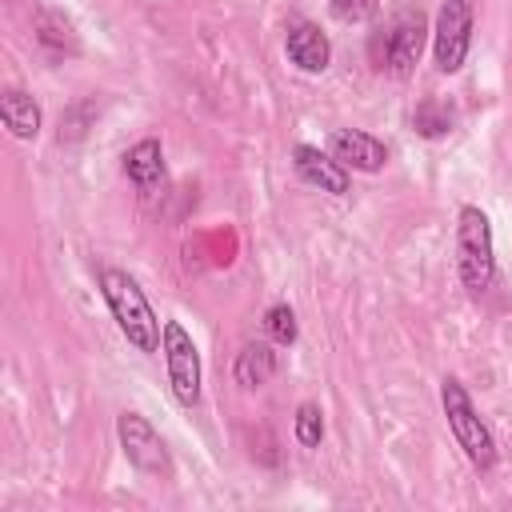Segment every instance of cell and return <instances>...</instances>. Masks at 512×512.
I'll return each instance as SVG.
<instances>
[{"mask_svg":"<svg viewBox=\"0 0 512 512\" xmlns=\"http://www.w3.org/2000/svg\"><path fill=\"white\" fill-rule=\"evenodd\" d=\"M100 296L116 320V328L124 332V340L140 352H156L164 340V324L152 312L144 288L136 284V276H128L124 268H100Z\"/></svg>","mask_w":512,"mask_h":512,"instance_id":"1","label":"cell"},{"mask_svg":"<svg viewBox=\"0 0 512 512\" xmlns=\"http://www.w3.org/2000/svg\"><path fill=\"white\" fill-rule=\"evenodd\" d=\"M456 272H460V284L468 296H484L496 280L492 220L476 204H464L456 216Z\"/></svg>","mask_w":512,"mask_h":512,"instance_id":"2","label":"cell"},{"mask_svg":"<svg viewBox=\"0 0 512 512\" xmlns=\"http://www.w3.org/2000/svg\"><path fill=\"white\" fill-rule=\"evenodd\" d=\"M440 404H444V416H448V428L460 444V452L468 456V464L476 472H492L496 468V440L488 432V424L480 420L468 388L456 380V376H444L440 380Z\"/></svg>","mask_w":512,"mask_h":512,"instance_id":"3","label":"cell"},{"mask_svg":"<svg viewBox=\"0 0 512 512\" xmlns=\"http://www.w3.org/2000/svg\"><path fill=\"white\" fill-rule=\"evenodd\" d=\"M472 0H444L440 12H436V28H432V56H436V68L444 76L460 72L464 60H468V48H472Z\"/></svg>","mask_w":512,"mask_h":512,"instance_id":"4","label":"cell"},{"mask_svg":"<svg viewBox=\"0 0 512 512\" xmlns=\"http://www.w3.org/2000/svg\"><path fill=\"white\" fill-rule=\"evenodd\" d=\"M160 352H164L172 396L184 408H196L200 404V352H196V344H192V336H188V328L180 320H164Z\"/></svg>","mask_w":512,"mask_h":512,"instance_id":"5","label":"cell"},{"mask_svg":"<svg viewBox=\"0 0 512 512\" xmlns=\"http://www.w3.org/2000/svg\"><path fill=\"white\" fill-rule=\"evenodd\" d=\"M116 436H120V448H124L132 468H140L148 476H168L172 472L168 444L160 440V432L140 412H120L116 416Z\"/></svg>","mask_w":512,"mask_h":512,"instance_id":"6","label":"cell"},{"mask_svg":"<svg viewBox=\"0 0 512 512\" xmlns=\"http://www.w3.org/2000/svg\"><path fill=\"white\" fill-rule=\"evenodd\" d=\"M376 44H384L380 68H388V72H396V76H408V72L420 64V52H424V44H428V20H424V12H420V8H404V12L392 20L388 36L376 40Z\"/></svg>","mask_w":512,"mask_h":512,"instance_id":"7","label":"cell"},{"mask_svg":"<svg viewBox=\"0 0 512 512\" xmlns=\"http://www.w3.org/2000/svg\"><path fill=\"white\" fill-rule=\"evenodd\" d=\"M292 168H296V176L304 184H312V188H320L328 196H348V188H352L348 168L332 152H320L316 144H296L292 148Z\"/></svg>","mask_w":512,"mask_h":512,"instance_id":"8","label":"cell"},{"mask_svg":"<svg viewBox=\"0 0 512 512\" xmlns=\"http://www.w3.org/2000/svg\"><path fill=\"white\" fill-rule=\"evenodd\" d=\"M328 152L352 168V172H380L388 164V148L384 140H376L372 132H360V128H336L328 136Z\"/></svg>","mask_w":512,"mask_h":512,"instance_id":"9","label":"cell"},{"mask_svg":"<svg viewBox=\"0 0 512 512\" xmlns=\"http://www.w3.org/2000/svg\"><path fill=\"white\" fill-rule=\"evenodd\" d=\"M284 52L300 72H324L332 60V44L316 24H292L284 36Z\"/></svg>","mask_w":512,"mask_h":512,"instance_id":"10","label":"cell"},{"mask_svg":"<svg viewBox=\"0 0 512 512\" xmlns=\"http://www.w3.org/2000/svg\"><path fill=\"white\" fill-rule=\"evenodd\" d=\"M0 120H4V128L16 140H36L40 136V124H44L40 104L28 92H20V88H4L0 92Z\"/></svg>","mask_w":512,"mask_h":512,"instance_id":"11","label":"cell"},{"mask_svg":"<svg viewBox=\"0 0 512 512\" xmlns=\"http://www.w3.org/2000/svg\"><path fill=\"white\" fill-rule=\"evenodd\" d=\"M124 176L136 184V188H156L160 180H164V148H160V140H152V136H144V140H136L128 152H124Z\"/></svg>","mask_w":512,"mask_h":512,"instance_id":"12","label":"cell"},{"mask_svg":"<svg viewBox=\"0 0 512 512\" xmlns=\"http://www.w3.org/2000/svg\"><path fill=\"white\" fill-rule=\"evenodd\" d=\"M272 372H276V348H272V344L252 340V344H244V348L236 352L232 376H236L240 388H260V384L272 380Z\"/></svg>","mask_w":512,"mask_h":512,"instance_id":"13","label":"cell"},{"mask_svg":"<svg viewBox=\"0 0 512 512\" xmlns=\"http://www.w3.org/2000/svg\"><path fill=\"white\" fill-rule=\"evenodd\" d=\"M452 124H456V116H452V108H448L440 96H424V100L416 104V112H412V128H416V136H424V140L448 136Z\"/></svg>","mask_w":512,"mask_h":512,"instance_id":"14","label":"cell"},{"mask_svg":"<svg viewBox=\"0 0 512 512\" xmlns=\"http://www.w3.org/2000/svg\"><path fill=\"white\" fill-rule=\"evenodd\" d=\"M36 40L52 52H76V32L60 12H40L36 16Z\"/></svg>","mask_w":512,"mask_h":512,"instance_id":"15","label":"cell"},{"mask_svg":"<svg viewBox=\"0 0 512 512\" xmlns=\"http://www.w3.org/2000/svg\"><path fill=\"white\" fill-rule=\"evenodd\" d=\"M292 436H296V444H300V448H320V440H324V412H320V404L304 400V404L296 408Z\"/></svg>","mask_w":512,"mask_h":512,"instance_id":"16","label":"cell"},{"mask_svg":"<svg viewBox=\"0 0 512 512\" xmlns=\"http://www.w3.org/2000/svg\"><path fill=\"white\" fill-rule=\"evenodd\" d=\"M264 328H268V340L280 344V348H292L296 336H300V328H296V312H292L288 304H272V308L264 312Z\"/></svg>","mask_w":512,"mask_h":512,"instance_id":"17","label":"cell"},{"mask_svg":"<svg viewBox=\"0 0 512 512\" xmlns=\"http://www.w3.org/2000/svg\"><path fill=\"white\" fill-rule=\"evenodd\" d=\"M328 12L340 24H364L380 12V0H328Z\"/></svg>","mask_w":512,"mask_h":512,"instance_id":"18","label":"cell"}]
</instances>
